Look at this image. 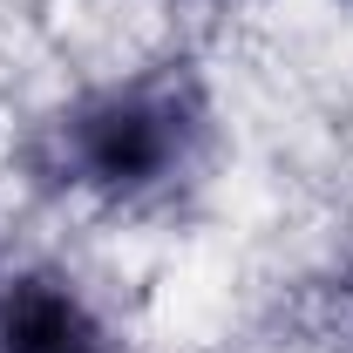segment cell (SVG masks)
Segmentation results:
<instances>
[{"mask_svg":"<svg viewBox=\"0 0 353 353\" xmlns=\"http://www.w3.org/2000/svg\"><path fill=\"white\" fill-rule=\"evenodd\" d=\"M0 353H116L109 333L54 279H21L0 299Z\"/></svg>","mask_w":353,"mask_h":353,"instance_id":"cell-2","label":"cell"},{"mask_svg":"<svg viewBox=\"0 0 353 353\" xmlns=\"http://www.w3.org/2000/svg\"><path fill=\"white\" fill-rule=\"evenodd\" d=\"M197 136H204L197 88L183 75H143V82L109 88V95L82 102L75 116H61L54 150H61L68 183L109 190V197H143L190 163Z\"/></svg>","mask_w":353,"mask_h":353,"instance_id":"cell-1","label":"cell"}]
</instances>
